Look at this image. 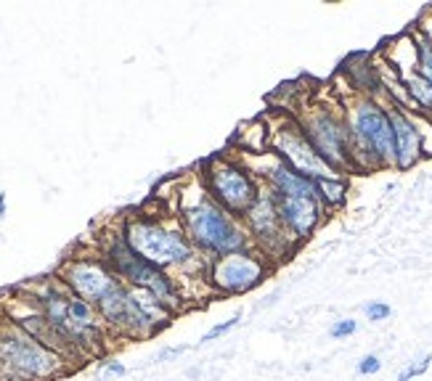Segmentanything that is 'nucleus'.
Wrapping results in <instances>:
<instances>
[{
	"label": "nucleus",
	"mask_w": 432,
	"mask_h": 381,
	"mask_svg": "<svg viewBox=\"0 0 432 381\" xmlns=\"http://www.w3.org/2000/svg\"><path fill=\"white\" fill-rule=\"evenodd\" d=\"M122 239L127 246L141 254L146 262L156 265L159 270L170 273H196L207 281V260L194 249L189 236L183 233V226L175 212H162V215H127L122 220Z\"/></svg>",
	"instance_id": "nucleus-1"
},
{
	"label": "nucleus",
	"mask_w": 432,
	"mask_h": 381,
	"mask_svg": "<svg viewBox=\"0 0 432 381\" xmlns=\"http://www.w3.org/2000/svg\"><path fill=\"white\" fill-rule=\"evenodd\" d=\"M175 215L183 226V233L194 243V249L207 262L252 246L244 220L228 215L223 207H218L209 199L199 175H196V193L194 196L186 186L178 190V212Z\"/></svg>",
	"instance_id": "nucleus-2"
},
{
	"label": "nucleus",
	"mask_w": 432,
	"mask_h": 381,
	"mask_svg": "<svg viewBox=\"0 0 432 381\" xmlns=\"http://www.w3.org/2000/svg\"><path fill=\"white\" fill-rule=\"evenodd\" d=\"M30 302L70 339L72 347L80 352V358L104 352L109 329L104 326L99 310L88 305L85 299L72 294L59 278H51L40 289H32Z\"/></svg>",
	"instance_id": "nucleus-3"
},
{
	"label": "nucleus",
	"mask_w": 432,
	"mask_h": 381,
	"mask_svg": "<svg viewBox=\"0 0 432 381\" xmlns=\"http://www.w3.org/2000/svg\"><path fill=\"white\" fill-rule=\"evenodd\" d=\"M342 109L350 127L353 167L356 170L395 167V135L384 101L353 93L342 101Z\"/></svg>",
	"instance_id": "nucleus-4"
},
{
	"label": "nucleus",
	"mask_w": 432,
	"mask_h": 381,
	"mask_svg": "<svg viewBox=\"0 0 432 381\" xmlns=\"http://www.w3.org/2000/svg\"><path fill=\"white\" fill-rule=\"evenodd\" d=\"M289 114L297 120L302 133L313 143V149L334 173H356L353 151H350V127L342 104L302 98L300 104H294Z\"/></svg>",
	"instance_id": "nucleus-5"
},
{
	"label": "nucleus",
	"mask_w": 432,
	"mask_h": 381,
	"mask_svg": "<svg viewBox=\"0 0 432 381\" xmlns=\"http://www.w3.org/2000/svg\"><path fill=\"white\" fill-rule=\"evenodd\" d=\"M99 257L112 268V273L120 278L125 286L152 292L167 310H183V292L178 286V278L159 270L156 265H152V262L143 260L141 254H136L127 246V241L122 239V230L120 233H109V236L101 239Z\"/></svg>",
	"instance_id": "nucleus-6"
},
{
	"label": "nucleus",
	"mask_w": 432,
	"mask_h": 381,
	"mask_svg": "<svg viewBox=\"0 0 432 381\" xmlns=\"http://www.w3.org/2000/svg\"><path fill=\"white\" fill-rule=\"evenodd\" d=\"M196 175H199L205 190L209 193V199L239 220L247 217V212L258 204L260 193H263L258 175L252 173L249 164L239 159L234 151L205 159L199 164Z\"/></svg>",
	"instance_id": "nucleus-7"
},
{
	"label": "nucleus",
	"mask_w": 432,
	"mask_h": 381,
	"mask_svg": "<svg viewBox=\"0 0 432 381\" xmlns=\"http://www.w3.org/2000/svg\"><path fill=\"white\" fill-rule=\"evenodd\" d=\"M70 360L43 347L30 334L0 320V381H51L67 373Z\"/></svg>",
	"instance_id": "nucleus-8"
},
{
	"label": "nucleus",
	"mask_w": 432,
	"mask_h": 381,
	"mask_svg": "<svg viewBox=\"0 0 432 381\" xmlns=\"http://www.w3.org/2000/svg\"><path fill=\"white\" fill-rule=\"evenodd\" d=\"M265 124H268V151L276 154L287 167H292L294 173L305 175L311 180L340 175L318 156V151L313 149V143L302 133V127L297 124L292 114L281 111L271 122L265 120Z\"/></svg>",
	"instance_id": "nucleus-9"
},
{
	"label": "nucleus",
	"mask_w": 432,
	"mask_h": 381,
	"mask_svg": "<svg viewBox=\"0 0 432 381\" xmlns=\"http://www.w3.org/2000/svg\"><path fill=\"white\" fill-rule=\"evenodd\" d=\"M274 270V262L265 260L258 249H242L207 262V286L215 294H247L258 289Z\"/></svg>",
	"instance_id": "nucleus-10"
},
{
	"label": "nucleus",
	"mask_w": 432,
	"mask_h": 381,
	"mask_svg": "<svg viewBox=\"0 0 432 381\" xmlns=\"http://www.w3.org/2000/svg\"><path fill=\"white\" fill-rule=\"evenodd\" d=\"M244 226H247V233H249L252 249H258L265 260L284 262L297 249V241L287 233V228L281 226L276 204H274L271 193L265 188L260 193L258 204L247 212Z\"/></svg>",
	"instance_id": "nucleus-11"
},
{
	"label": "nucleus",
	"mask_w": 432,
	"mask_h": 381,
	"mask_svg": "<svg viewBox=\"0 0 432 381\" xmlns=\"http://www.w3.org/2000/svg\"><path fill=\"white\" fill-rule=\"evenodd\" d=\"M96 310L101 315V320H104V326L109 329V334H114V336L141 339V336H152V334L159 331V326L138 305L133 289L125 286L122 281L96 305Z\"/></svg>",
	"instance_id": "nucleus-12"
},
{
	"label": "nucleus",
	"mask_w": 432,
	"mask_h": 381,
	"mask_svg": "<svg viewBox=\"0 0 432 381\" xmlns=\"http://www.w3.org/2000/svg\"><path fill=\"white\" fill-rule=\"evenodd\" d=\"M56 278L70 289L72 294L85 299L88 305H93V307L120 283V278L112 273V268L99 254H90V257H67V260L61 262Z\"/></svg>",
	"instance_id": "nucleus-13"
},
{
	"label": "nucleus",
	"mask_w": 432,
	"mask_h": 381,
	"mask_svg": "<svg viewBox=\"0 0 432 381\" xmlns=\"http://www.w3.org/2000/svg\"><path fill=\"white\" fill-rule=\"evenodd\" d=\"M271 199L276 204L281 226L287 228V233L297 243L311 239L316 233V228L321 226L324 217H327V209H324L318 196H278V193H271Z\"/></svg>",
	"instance_id": "nucleus-14"
},
{
	"label": "nucleus",
	"mask_w": 432,
	"mask_h": 381,
	"mask_svg": "<svg viewBox=\"0 0 432 381\" xmlns=\"http://www.w3.org/2000/svg\"><path fill=\"white\" fill-rule=\"evenodd\" d=\"M384 106H387L393 135H395V170H411L424 156V140H422L419 117H414L411 111H406L403 106L390 104V101H384Z\"/></svg>",
	"instance_id": "nucleus-15"
},
{
	"label": "nucleus",
	"mask_w": 432,
	"mask_h": 381,
	"mask_svg": "<svg viewBox=\"0 0 432 381\" xmlns=\"http://www.w3.org/2000/svg\"><path fill=\"white\" fill-rule=\"evenodd\" d=\"M316 190H318V199L324 209H337L345 204L347 199V180L342 175H334V177H318L316 180Z\"/></svg>",
	"instance_id": "nucleus-16"
},
{
	"label": "nucleus",
	"mask_w": 432,
	"mask_h": 381,
	"mask_svg": "<svg viewBox=\"0 0 432 381\" xmlns=\"http://www.w3.org/2000/svg\"><path fill=\"white\" fill-rule=\"evenodd\" d=\"M414 35V43H416V58H419V64H416V72L427 80V83H432V45L427 43V40H422V37L416 35V32H411Z\"/></svg>",
	"instance_id": "nucleus-17"
},
{
	"label": "nucleus",
	"mask_w": 432,
	"mask_h": 381,
	"mask_svg": "<svg viewBox=\"0 0 432 381\" xmlns=\"http://www.w3.org/2000/svg\"><path fill=\"white\" fill-rule=\"evenodd\" d=\"M239 320H242V315L236 312V315H234V318H228L225 323H218V326H212V329H209L207 334L202 336V342H212V339H218V336H223V334H228L231 329H236V323H239Z\"/></svg>",
	"instance_id": "nucleus-18"
},
{
	"label": "nucleus",
	"mask_w": 432,
	"mask_h": 381,
	"mask_svg": "<svg viewBox=\"0 0 432 381\" xmlns=\"http://www.w3.org/2000/svg\"><path fill=\"white\" fill-rule=\"evenodd\" d=\"M430 363H432V355H424L419 363H414V365H409L400 376H398V381H411V379H416V376H422L427 368H430Z\"/></svg>",
	"instance_id": "nucleus-19"
},
{
	"label": "nucleus",
	"mask_w": 432,
	"mask_h": 381,
	"mask_svg": "<svg viewBox=\"0 0 432 381\" xmlns=\"http://www.w3.org/2000/svg\"><path fill=\"white\" fill-rule=\"evenodd\" d=\"M356 329H358V323L345 318V320H337V323L331 326V336H334V339H345V336H353Z\"/></svg>",
	"instance_id": "nucleus-20"
},
{
	"label": "nucleus",
	"mask_w": 432,
	"mask_h": 381,
	"mask_svg": "<svg viewBox=\"0 0 432 381\" xmlns=\"http://www.w3.org/2000/svg\"><path fill=\"white\" fill-rule=\"evenodd\" d=\"M414 32L422 37V40H427V43L432 45V6H430V8H424L422 21H419V27H416Z\"/></svg>",
	"instance_id": "nucleus-21"
},
{
	"label": "nucleus",
	"mask_w": 432,
	"mask_h": 381,
	"mask_svg": "<svg viewBox=\"0 0 432 381\" xmlns=\"http://www.w3.org/2000/svg\"><path fill=\"white\" fill-rule=\"evenodd\" d=\"M366 318H369V320H387V318H390V305H384V302H371V305H366Z\"/></svg>",
	"instance_id": "nucleus-22"
},
{
	"label": "nucleus",
	"mask_w": 432,
	"mask_h": 381,
	"mask_svg": "<svg viewBox=\"0 0 432 381\" xmlns=\"http://www.w3.org/2000/svg\"><path fill=\"white\" fill-rule=\"evenodd\" d=\"M380 368H382V363L377 355H366V358H361V363H358V373H361V376H371V373H377Z\"/></svg>",
	"instance_id": "nucleus-23"
},
{
	"label": "nucleus",
	"mask_w": 432,
	"mask_h": 381,
	"mask_svg": "<svg viewBox=\"0 0 432 381\" xmlns=\"http://www.w3.org/2000/svg\"><path fill=\"white\" fill-rule=\"evenodd\" d=\"M104 373H106V376H122V373H125V365H120V363H109V365H106Z\"/></svg>",
	"instance_id": "nucleus-24"
},
{
	"label": "nucleus",
	"mask_w": 432,
	"mask_h": 381,
	"mask_svg": "<svg viewBox=\"0 0 432 381\" xmlns=\"http://www.w3.org/2000/svg\"><path fill=\"white\" fill-rule=\"evenodd\" d=\"M6 215V193H0V217Z\"/></svg>",
	"instance_id": "nucleus-25"
}]
</instances>
